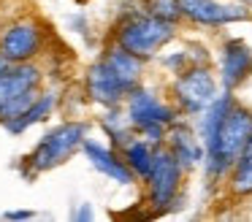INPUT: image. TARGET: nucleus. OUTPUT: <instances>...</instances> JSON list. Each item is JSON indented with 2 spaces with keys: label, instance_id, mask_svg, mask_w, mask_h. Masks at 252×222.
I'll return each instance as SVG.
<instances>
[{
  "label": "nucleus",
  "instance_id": "f257e3e1",
  "mask_svg": "<svg viewBox=\"0 0 252 222\" xmlns=\"http://www.w3.org/2000/svg\"><path fill=\"white\" fill-rule=\"evenodd\" d=\"M250 138H252V108L239 100L228 111V117L222 119V125L203 141L206 157H203L201 171H203V182L209 187L225 184L230 168L241 157Z\"/></svg>",
  "mask_w": 252,
  "mask_h": 222
},
{
  "label": "nucleus",
  "instance_id": "f03ea898",
  "mask_svg": "<svg viewBox=\"0 0 252 222\" xmlns=\"http://www.w3.org/2000/svg\"><path fill=\"white\" fill-rule=\"evenodd\" d=\"M176 35H179V25L158 19V16L147 14V11L138 5V8L125 11V14L117 19L111 41L149 63V60H158L160 52L168 49L171 43L176 41Z\"/></svg>",
  "mask_w": 252,
  "mask_h": 222
},
{
  "label": "nucleus",
  "instance_id": "7ed1b4c3",
  "mask_svg": "<svg viewBox=\"0 0 252 222\" xmlns=\"http://www.w3.org/2000/svg\"><path fill=\"white\" fill-rule=\"evenodd\" d=\"M90 138V122L87 119H65L55 125L38 138L28 157H25V179H35L38 173L55 171L63 162H68L76 152H82V144Z\"/></svg>",
  "mask_w": 252,
  "mask_h": 222
},
{
  "label": "nucleus",
  "instance_id": "20e7f679",
  "mask_svg": "<svg viewBox=\"0 0 252 222\" xmlns=\"http://www.w3.org/2000/svg\"><path fill=\"white\" fill-rule=\"evenodd\" d=\"M220 79L212 65H192L171 79L168 84V97L179 108L182 117L195 119L198 114L206 111V106L220 95Z\"/></svg>",
  "mask_w": 252,
  "mask_h": 222
},
{
  "label": "nucleus",
  "instance_id": "39448f33",
  "mask_svg": "<svg viewBox=\"0 0 252 222\" xmlns=\"http://www.w3.org/2000/svg\"><path fill=\"white\" fill-rule=\"evenodd\" d=\"M41 84H44V68L35 60L0 68V122L25 111L41 92Z\"/></svg>",
  "mask_w": 252,
  "mask_h": 222
},
{
  "label": "nucleus",
  "instance_id": "423d86ee",
  "mask_svg": "<svg viewBox=\"0 0 252 222\" xmlns=\"http://www.w3.org/2000/svg\"><path fill=\"white\" fill-rule=\"evenodd\" d=\"M185 176L187 173H185V168L179 165V160H176L165 146H160L158 155H155L152 171L144 179L147 206L152 209V214H168L171 209H176Z\"/></svg>",
  "mask_w": 252,
  "mask_h": 222
},
{
  "label": "nucleus",
  "instance_id": "0eeeda50",
  "mask_svg": "<svg viewBox=\"0 0 252 222\" xmlns=\"http://www.w3.org/2000/svg\"><path fill=\"white\" fill-rule=\"evenodd\" d=\"M125 111L127 117H130L133 127L141 130L147 127V125H174L176 119L182 117L179 108L174 106V100H171L168 95H163V92L158 90V87L152 84H138L136 90L127 95L125 100Z\"/></svg>",
  "mask_w": 252,
  "mask_h": 222
},
{
  "label": "nucleus",
  "instance_id": "6e6552de",
  "mask_svg": "<svg viewBox=\"0 0 252 222\" xmlns=\"http://www.w3.org/2000/svg\"><path fill=\"white\" fill-rule=\"evenodd\" d=\"M44 41L46 32L35 19H17L0 32V60H6L8 65L33 63L44 52Z\"/></svg>",
  "mask_w": 252,
  "mask_h": 222
},
{
  "label": "nucleus",
  "instance_id": "1a4fd4ad",
  "mask_svg": "<svg viewBox=\"0 0 252 222\" xmlns=\"http://www.w3.org/2000/svg\"><path fill=\"white\" fill-rule=\"evenodd\" d=\"M182 19L192 27H228L250 22L252 11L239 0H182Z\"/></svg>",
  "mask_w": 252,
  "mask_h": 222
},
{
  "label": "nucleus",
  "instance_id": "9d476101",
  "mask_svg": "<svg viewBox=\"0 0 252 222\" xmlns=\"http://www.w3.org/2000/svg\"><path fill=\"white\" fill-rule=\"evenodd\" d=\"M84 95L93 106L98 108H114V106H125L130 90L125 87V81L114 73L106 57L100 54L98 60L87 65L84 70Z\"/></svg>",
  "mask_w": 252,
  "mask_h": 222
},
{
  "label": "nucleus",
  "instance_id": "9b49d317",
  "mask_svg": "<svg viewBox=\"0 0 252 222\" xmlns=\"http://www.w3.org/2000/svg\"><path fill=\"white\" fill-rule=\"evenodd\" d=\"M217 79L222 90L239 92L252 79V46L239 35L222 38L217 49Z\"/></svg>",
  "mask_w": 252,
  "mask_h": 222
},
{
  "label": "nucleus",
  "instance_id": "f8f14e48",
  "mask_svg": "<svg viewBox=\"0 0 252 222\" xmlns=\"http://www.w3.org/2000/svg\"><path fill=\"white\" fill-rule=\"evenodd\" d=\"M165 149L179 160V165L185 168V173H192L203 165V141L195 130V122L187 117H179L174 125H168V133H165Z\"/></svg>",
  "mask_w": 252,
  "mask_h": 222
},
{
  "label": "nucleus",
  "instance_id": "ddd939ff",
  "mask_svg": "<svg viewBox=\"0 0 252 222\" xmlns=\"http://www.w3.org/2000/svg\"><path fill=\"white\" fill-rule=\"evenodd\" d=\"M82 155L87 157V162L98 173H103L109 182H117L120 187H133L138 182V176L130 171V165L125 162L122 152L111 144H103L98 138H87L82 144Z\"/></svg>",
  "mask_w": 252,
  "mask_h": 222
},
{
  "label": "nucleus",
  "instance_id": "4468645a",
  "mask_svg": "<svg viewBox=\"0 0 252 222\" xmlns=\"http://www.w3.org/2000/svg\"><path fill=\"white\" fill-rule=\"evenodd\" d=\"M57 97H60V95H57V90H41L25 111H19L17 117L3 119L0 125H3V130H6V133H11V135L28 133L33 125H41L44 119L52 117V111H55V106H57Z\"/></svg>",
  "mask_w": 252,
  "mask_h": 222
},
{
  "label": "nucleus",
  "instance_id": "2eb2a0df",
  "mask_svg": "<svg viewBox=\"0 0 252 222\" xmlns=\"http://www.w3.org/2000/svg\"><path fill=\"white\" fill-rule=\"evenodd\" d=\"M103 57H106V63L114 68V73L120 76L122 81H125V87H127L130 92L136 90L138 84H144L147 60H141L138 54H133V52H127V49H122L120 43H114V41L109 43V49L103 52Z\"/></svg>",
  "mask_w": 252,
  "mask_h": 222
},
{
  "label": "nucleus",
  "instance_id": "dca6fc26",
  "mask_svg": "<svg viewBox=\"0 0 252 222\" xmlns=\"http://www.w3.org/2000/svg\"><path fill=\"white\" fill-rule=\"evenodd\" d=\"M158 60L165 68V73H171V76L182 73V70L192 68V65H212L214 63L212 52L198 41H187V43H182V46H176V49H168V52L163 49Z\"/></svg>",
  "mask_w": 252,
  "mask_h": 222
},
{
  "label": "nucleus",
  "instance_id": "f3484780",
  "mask_svg": "<svg viewBox=\"0 0 252 222\" xmlns=\"http://www.w3.org/2000/svg\"><path fill=\"white\" fill-rule=\"evenodd\" d=\"M225 192L236 200L252 198V138L247 141L241 157L230 168L228 179H225Z\"/></svg>",
  "mask_w": 252,
  "mask_h": 222
},
{
  "label": "nucleus",
  "instance_id": "a211bd4d",
  "mask_svg": "<svg viewBox=\"0 0 252 222\" xmlns=\"http://www.w3.org/2000/svg\"><path fill=\"white\" fill-rule=\"evenodd\" d=\"M158 149L160 146L149 144L147 138H141V135L136 133L120 152H122V157H125V162L130 165V171L138 176V182H144V179L149 176V171H152V165H155V155H158Z\"/></svg>",
  "mask_w": 252,
  "mask_h": 222
},
{
  "label": "nucleus",
  "instance_id": "6ab92c4d",
  "mask_svg": "<svg viewBox=\"0 0 252 222\" xmlns=\"http://www.w3.org/2000/svg\"><path fill=\"white\" fill-rule=\"evenodd\" d=\"M98 125H100V130L109 135V144L117 146V149H122V146H125L127 141L133 138V135H136V127H133L130 117H127L125 106L103 108V114H100Z\"/></svg>",
  "mask_w": 252,
  "mask_h": 222
},
{
  "label": "nucleus",
  "instance_id": "aec40b11",
  "mask_svg": "<svg viewBox=\"0 0 252 222\" xmlns=\"http://www.w3.org/2000/svg\"><path fill=\"white\" fill-rule=\"evenodd\" d=\"M147 14L158 16V19H165V22H174V25H182V0H138Z\"/></svg>",
  "mask_w": 252,
  "mask_h": 222
},
{
  "label": "nucleus",
  "instance_id": "412c9836",
  "mask_svg": "<svg viewBox=\"0 0 252 222\" xmlns=\"http://www.w3.org/2000/svg\"><path fill=\"white\" fill-rule=\"evenodd\" d=\"M93 217H95V211L90 203H79V209L73 211V220L76 222H87V220H93Z\"/></svg>",
  "mask_w": 252,
  "mask_h": 222
},
{
  "label": "nucleus",
  "instance_id": "4be33fe9",
  "mask_svg": "<svg viewBox=\"0 0 252 222\" xmlns=\"http://www.w3.org/2000/svg\"><path fill=\"white\" fill-rule=\"evenodd\" d=\"M6 220H33L35 217V211H30V209H11V211H6Z\"/></svg>",
  "mask_w": 252,
  "mask_h": 222
},
{
  "label": "nucleus",
  "instance_id": "5701e85b",
  "mask_svg": "<svg viewBox=\"0 0 252 222\" xmlns=\"http://www.w3.org/2000/svg\"><path fill=\"white\" fill-rule=\"evenodd\" d=\"M239 3H244V5H247V8H250V11H252V0H239Z\"/></svg>",
  "mask_w": 252,
  "mask_h": 222
},
{
  "label": "nucleus",
  "instance_id": "b1692460",
  "mask_svg": "<svg viewBox=\"0 0 252 222\" xmlns=\"http://www.w3.org/2000/svg\"><path fill=\"white\" fill-rule=\"evenodd\" d=\"M90 3V0H76V5H87Z\"/></svg>",
  "mask_w": 252,
  "mask_h": 222
},
{
  "label": "nucleus",
  "instance_id": "393cba45",
  "mask_svg": "<svg viewBox=\"0 0 252 222\" xmlns=\"http://www.w3.org/2000/svg\"><path fill=\"white\" fill-rule=\"evenodd\" d=\"M6 65H8V63H6V60H0V68H6Z\"/></svg>",
  "mask_w": 252,
  "mask_h": 222
}]
</instances>
